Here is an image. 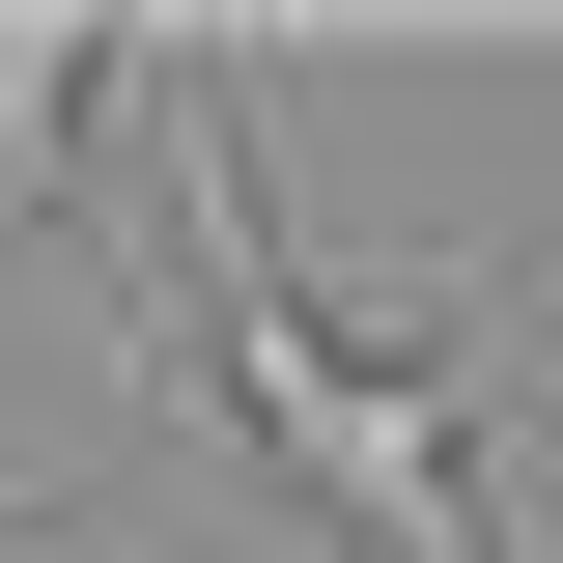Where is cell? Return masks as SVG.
<instances>
[{"mask_svg": "<svg viewBox=\"0 0 563 563\" xmlns=\"http://www.w3.org/2000/svg\"><path fill=\"white\" fill-rule=\"evenodd\" d=\"M0 563H169L141 507H0Z\"/></svg>", "mask_w": 563, "mask_h": 563, "instance_id": "obj_3", "label": "cell"}, {"mask_svg": "<svg viewBox=\"0 0 563 563\" xmlns=\"http://www.w3.org/2000/svg\"><path fill=\"white\" fill-rule=\"evenodd\" d=\"M113 57H141V29H85V0H0V254L85 198V113H113Z\"/></svg>", "mask_w": 563, "mask_h": 563, "instance_id": "obj_2", "label": "cell"}, {"mask_svg": "<svg viewBox=\"0 0 563 563\" xmlns=\"http://www.w3.org/2000/svg\"><path fill=\"white\" fill-rule=\"evenodd\" d=\"M141 113V198H169V339H198V422L254 451L339 563H507L479 507V366H507V282H451V339H339L282 282V198H254V57L225 29H141L113 57Z\"/></svg>", "mask_w": 563, "mask_h": 563, "instance_id": "obj_1", "label": "cell"}]
</instances>
